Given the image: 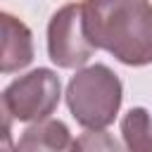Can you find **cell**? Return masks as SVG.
<instances>
[{
    "mask_svg": "<svg viewBox=\"0 0 152 152\" xmlns=\"http://www.w3.org/2000/svg\"><path fill=\"white\" fill-rule=\"evenodd\" d=\"M86 36L126 66L152 64L150 0H83Z\"/></svg>",
    "mask_w": 152,
    "mask_h": 152,
    "instance_id": "obj_1",
    "label": "cell"
},
{
    "mask_svg": "<svg viewBox=\"0 0 152 152\" xmlns=\"http://www.w3.org/2000/svg\"><path fill=\"white\" fill-rule=\"evenodd\" d=\"M121 138L131 152H152V119L145 107H133L121 119Z\"/></svg>",
    "mask_w": 152,
    "mask_h": 152,
    "instance_id": "obj_7",
    "label": "cell"
},
{
    "mask_svg": "<svg viewBox=\"0 0 152 152\" xmlns=\"http://www.w3.org/2000/svg\"><path fill=\"white\" fill-rule=\"evenodd\" d=\"M64 95L76 124L86 131H104L119 114L124 88L107 64H90L71 76Z\"/></svg>",
    "mask_w": 152,
    "mask_h": 152,
    "instance_id": "obj_2",
    "label": "cell"
},
{
    "mask_svg": "<svg viewBox=\"0 0 152 152\" xmlns=\"http://www.w3.org/2000/svg\"><path fill=\"white\" fill-rule=\"evenodd\" d=\"M74 147L71 133L66 128V124L57 121V119H43L36 121L33 126H28L24 131V135L17 142V150H69Z\"/></svg>",
    "mask_w": 152,
    "mask_h": 152,
    "instance_id": "obj_6",
    "label": "cell"
},
{
    "mask_svg": "<svg viewBox=\"0 0 152 152\" xmlns=\"http://www.w3.org/2000/svg\"><path fill=\"white\" fill-rule=\"evenodd\" d=\"M59 76L52 69H33L14 78L2 90V114L12 116L14 121L36 124L50 119L59 104Z\"/></svg>",
    "mask_w": 152,
    "mask_h": 152,
    "instance_id": "obj_3",
    "label": "cell"
},
{
    "mask_svg": "<svg viewBox=\"0 0 152 152\" xmlns=\"http://www.w3.org/2000/svg\"><path fill=\"white\" fill-rule=\"evenodd\" d=\"M2 21V74H14L33 62V36L28 26L10 12L0 14Z\"/></svg>",
    "mask_w": 152,
    "mask_h": 152,
    "instance_id": "obj_5",
    "label": "cell"
},
{
    "mask_svg": "<svg viewBox=\"0 0 152 152\" xmlns=\"http://www.w3.org/2000/svg\"><path fill=\"white\" fill-rule=\"evenodd\" d=\"M97 48L86 36L83 2L59 7L48 24V55L59 69H81Z\"/></svg>",
    "mask_w": 152,
    "mask_h": 152,
    "instance_id": "obj_4",
    "label": "cell"
}]
</instances>
